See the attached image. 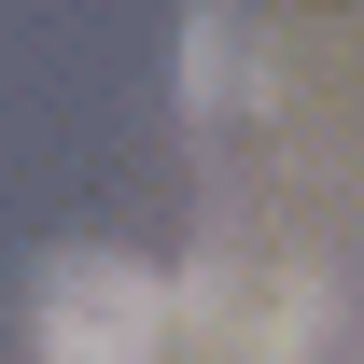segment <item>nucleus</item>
Returning a JSON list of instances; mask_svg holds the SVG:
<instances>
[{
    "label": "nucleus",
    "instance_id": "1",
    "mask_svg": "<svg viewBox=\"0 0 364 364\" xmlns=\"http://www.w3.org/2000/svg\"><path fill=\"white\" fill-rule=\"evenodd\" d=\"M168 336H196L210 364H350V309L309 267V238H252V225H225L168 280Z\"/></svg>",
    "mask_w": 364,
    "mask_h": 364
},
{
    "label": "nucleus",
    "instance_id": "2",
    "mask_svg": "<svg viewBox=\"0 0 364 364\" xmlns=\"http://www.w3.org/2000/svg\"><path fill=\"white\" fill-rule=\"evenodd\" d=\"M28 350L43 364H168V267L112 238H56L28 267Z\"/></svg>",
    "mask_w": 364,
    "mask_h": 364
}]
</instances>
